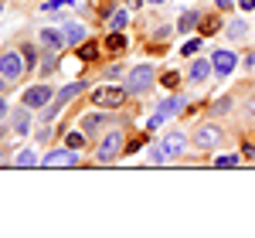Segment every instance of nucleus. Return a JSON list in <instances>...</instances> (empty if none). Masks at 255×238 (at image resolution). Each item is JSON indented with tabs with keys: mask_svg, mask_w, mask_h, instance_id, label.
Returning <instances> with one entry per match:
<instances>
[{
	"mask_svg": "<svg viewBox=\"0 0 255 238\" xmlns=\"http://www.w3.org/2000/svg\"><path fill=\"white\" fill-rule=\"evenodd\" d=\"M123 153H126V133H123V129H109V133L102 136V143L96 146L99 163H113V160H119Z\"/></svg>",
	"mask_w": 255,
	"mask_h": 238,
	"instance_id": "obj_1",
	"label": "nucleus"
},
{
	"mask_svg": "<svg viewBox=\"0 0 255 238\" xmlns=\"http://www.w3.org/2000/svg\"><path fill=\"white\" fill-rule=\"evenodd\" d=\"M126 85H99V89H92V106H99V109H106V113H113V109H119L123 102H126Z\"/></svg>",
	"mask_w": 255,
	"mask_h": 238,
	"instance_id": "obj_2",
	"label": "nucleus"
},
{
	"mask_svg": "<svg viewBox=\"0 0 255 238\" xmlns=\"http://www.w3.org/2000/svg\"><path fill=\"white\" fill-rule=\"evenodd\" d=\"M153 82H157V72L150 68V65H136V68H129V75H126V92L129 96H146L150 89H153Z\"/></svg>",
	"mask_w": 255,
	"mask_h": 238,
	"instance_id": "obj_3",
	"label": "nucleus"
},
{
	"mask_svg": "<svg viewBox=\"0 0 255 238\" xmlns=\"http://www.w3.org/2000/svg\"><path fill=\"white\" fill-rule=\"evenodd\" d=\"M221 139H225V129L218 122H201L194 129V136H191V146L194 150H215Z\"/></svg>",
	"mask_w": 255,
	"mask_h": 238,
	"instance_id": "obj_4",
	"label": "nucleus"
},
{
	"mask_svg": "<svg viewBox=\"0 0 255 238\" xmlns=\"http://www.w3.org/2000/svg\"><path fill=\"white\" fill-rule=\"evenodd\" d=\"M27 72V65H24V55L20 51H3L0 55V79L7 82V85H14Z\"/></svg>",
	"mask_w": 255,
	"mask_h": 238,
	"instance_id": "obj_5",
	"label": "nucleus"
},
{
	"mask_svg": "<svg viewBox=\"0 0 255 238\" xmlns=\"http://www.w3.org/2000/svg\"><path fill=\"white\" fill-rule=\"evenodd\" d=\"M31 113H34V109H27L24 102H20L17 109H10L7 122H10V133H14V136H27V133H31Z\"/></svg>",
	"mask_w": 255,
	"mask_h": 238,
	"instance_id": "obj_6",
	"label": "nucleus"
},
{
	"mask_svg": "<svg viewBox=\"0 0 255 238\" xmlns=\"http://www.w3.org/2000/svg\"><path fill=\"white\" fill-rule=\"evenodd\" d=\"M211 65H215V75H218V79H228V75L235 72V65H238V55H235V51L218 48L215 55H211Z\"/></svg>",
	"mask_w": 255,
	"mask_h": 238,
	"instance_id": "obj_7",
	"label": "nucleus"
},
{
	"mask_svg": "<svg viewBox=\"0 0 255 238\" xmlns=\"http://www.w3.org/2000/svg\"><path fill=\"white\" fill-rule=\"evenodd\" d=\"M51 99H55V92H51L48 85H31V89L24 92V106H27V109H38V113H41V109H44Z\"/></svg>",
	"mask_w": 255,
	"mask_h": 238,
	"instance_id": "obj_8",
	"label": "nucleus"
},
{
	"mask_svg": "<svg viewBox=\"0 0 255 238\" xmlns=\"http://www.w3.org/2000/svg\"><path fill=\"white\" fill-rule=\"evenodd\" d=\"M160 146H163L167 160H177L180 153H184V150H187V136H184V133H177V129H170V133H163Z\"/></svg>",
	"mask_w": 255,
	"mask_h": 238,
	"instance_id": "obj_9",
	"label": "nucleus"
},
{
	"mask_svg": "<svg viewBox=\"0 0 255 238\" xmlns=\"http://www.w3.org/2000/svg\"><path fill=\"white\" fill-rule=\"evenodd\" d=\"M211 75H215L211 58H194V61H191V68H187V82H194V85H204Z\"/></svg>",
	"mask_w": 255,
	"mask_h": 238,
	"instance_id": "obj_10",
	"label": "nucleus"
},
{
	"mask_svg": "<svg viewBox=\"0 0 255 238\" xmlns=\"http://www.w3.org/2000/svg\"><path fill=\"white\" fill-rule=\"evenodd\" d=\"M79 163V153L72 150V146H65V150H51L48 157L41 160V167H75Z\"/></svg>",
	"mask_w": 255,
	"mask_h": 238,
	"instance_id": "obj_11",
	"label": "nucleus"
},
{
	"mask_svg": "<svg viewBox=\"0 0 255 238\" xmlns=\"http://www.w3.org/2000/svg\"><path fill=\"white\" fill-rule=\"evenodd\" d=\"M38 41L48 48V51H61V48L68 44V41H65V31H58V27H41Z\"/></svg>",
	"mask_w": 255,
	"mask_h": 238,
	"instance_id": "obj_12",
	"label": "nucleus"
},
{
	"mask_svg": "<svg viewBox=\"0 0 255 238\" xmlns=\"http://www.w3.org/2000/svg\"><path fill=\"white\" fill-rule=\"evenodd\" d=\"M225 38L228 41H245L249 38V24H245L242 17H232L228 24H225Z\"/></svg>",
	"mask_w": 255,
	"mask_h": 238,
	"instance_id": "obj_13",
	"label": "nucleus"
},
{
	"mask_svg": "<svg viewBox=\"0 0 255 238\" xmlns=\"http://www.w3.org/2000/svg\"><path fill=\"white\" fill-rule=\"evenodd\" d=\"M85 89H89V82H85V79H79V82H72V85H65V89H61V92L55 96V99H58L61 106H68V102L75 99V96H82Z\"/></svg>",
	"mask_w": 255,
	"mask_h": 238,
	"instance_id": "obj_14",
	"label": "nucleus"
},
{
	"mask_svg": "<svg viewBox=\"0 0 255 238\" xmlns=\"http://www.w3.org/2000/svg\"><path fill=\"white\" fill-rule=\"evenodd\" d=\"M184 102H187L184 96H167V99L160 102V109H157V113H160L163 119H170V116H177V113L184 109Z\"/></svg>",
	"mask_w": 255,
	"mask_h": 238,
	"instance_id": "obj_15",
	"label": "nucleus"
},
{
	"mask_svg": "<svg viewBox=\"0 0 255 238\" xmlns=\"http://www.w3.org/2000/svg\"><path fill=\"white\" fill-rule=\"evenodd\" d=\"M109 122V116H102V113H89V116H82V133L85 136H92L96 129H102Z\"/></svg>",
	"mask_w": 255,
	"mask_h": 238,
	"instance_id": "obj_16",
	"label": "nucleus"
},
{
	"mask_svg": "<svg viewBox=\"0 0 255 238\" xmlns=\"http://www.w3.org/2000/svg\"><path fill=\"white\" fill-rule=\"evenodd\" d=\"M65 41H68V44H82V41H85V24L65 20Z\"/></svg>",
	"mask_w": 255,
	"mask_h": 238,
	"instance_id": "obj_17",
	"label": "nucleus"
},
{
	"mask_svg": "<svg viewBox=\"0 0 255 238\" xmlns=\"http://www.w3.org/2000/svg\"><path fill=\"white\" fill-rule=\"evenodd\" d=\"M197 24H201V10H184L180 20H177V31H184V34H187V31H194Z\"/></svg>",
	"mask_w": 255,
	"mask_h": 238,
	"instance_id": "obj_18",
	"label": "nucleus"
},
{
	"mask_svg": "<svg viewBox=\"0 0 255 238\" xmlns=\"http://www.w3.org/2000/svg\"><path fill=\"white\" fill-rule=\"evenodd\" d=\"M106 48H109L113 55H123V51H126V38H123V31H113V34L106 38Z\"/></svg>",
	"mask_w": 255,
	"mask_h": 238,
	"instance_id": "obj_19",
	"label": "nucleus"
},
{
	"mask_svg": "<svg viewBox=\"0 0 255 238\" xmlns=\"http://www.w3.org/2000/svg\"><path fill=\"white\" fill-rule=\"evenodd\" d=\"M34 163H41V157L34 150H20L17 157H14V167H34Z\"/></svg>",
	"mask_w": 255,
	"mask_h": 238,
	"instance_id": "obj_20",
	"label": "nucleus"
},
{
	"mask_svg": "<svg viewBox=\"0 0 255 238\" xmlns=\"http://www.w3.org/2000/svg\"><path fill=\"white\" fill-rule=\"evenodd\" d=\"M232 96H221V99H215V106H211V116H228L232 113Z\"/></svg>",
	"mask_w": 255,
	"mask_h": 238,
	"instance_id": "obj_21",
	"label": "nucleus"
},
{
	"mask_svg": "<svg viewBox=\"0 0 255 238\" xmlns=\"http://www.w3.org/2000/svg\"><path fill=\"white\" fill-rule=\"evenodd\" d=\"M79 58H82V61H92V58H99V44H96V41H82Z\"/></svg>",
	"mask_w": 255,
	"mask_h": 238,
	"instance_id": "obj_22",
	"label": "nucleus"
},
{
	"mask_svg": "<svg viewBox=\"0 0 255 238\" xmlns=\"http://www.w3.org/2000/svg\"><path fill=\"white\" fill-rule=\"evenodd\" d=\"M20 55H24V65H27V68L38 65V48H34V44H20Z\"/></svg>",
	"mask_w": 255,
	"mask_h": 238,
	"instance_id": "obj_23",
	"label": "nucleus"
},
{
	"mask_svg": "<svg viewBox=\"0 0 255 238\" xmlns=\"http://www.w3.org/2000/svg\"><path fill=\"white\" fill-rule=\"evenodd\" d=\"M126 20H129L126 10H113V14H109V27H113V31H123V27H126Z\"/></svg>",
	"mask_w": 255,
	"mask_h": 238,
	"instance_id": "obj_24",
	"label": "nucleus"
},
{
	"mask_svg": "<svg viewBox=\"0 0 255 238\" xmlns=\"http://www.w3.org/2000/svg\"><path fill=\"white\" fill-rule=\"evenodd\" d=\"M238 163H242V153H221L215 160V167H238Z\"/></svg>",
	"mask_w": 255,
	"mask_h": 238,
	"instance_id": "obj_25",
	"label": "nucleus"
},
{
	"mask_svg": "<svg viewBox=\"0 0 255 238\" xmlns=\"http://www.w3.org/2000/svg\"><path fill=\"white\" fill-rule=\"evenodd\" d=\"M58 109H61V102H58V99H51L48 106H44V109H41V119H44V122H51V119L58 116Z\"/></svg>",
	"mask_w": 255,
	"mask_h": 238,
	"instance_id": "obj_26",
	"label": "nucleus"
},
{
	"mask_svg": "<svg viewBox=\"0 0 255 238\" xmlns=\"http://www.w3.org/2000/svg\"><path fill=\"white\" fill-rule=\"evenodd\" d=\"M146 157H150V163H167V153H163V146H160V143H153V146H150V153H146Z\"/></svg>",
	"mask_w": 255,
	"mask_h": 238,
	"instance_id": "obj_27",
	"label": "nucleus"
},
{
	"mask_svg": "<svg viewBox=\"0 0 255 238\" xmlns=\"http://www.w3.org/2000/svg\"><path fill=\"white\" fill-rule=\"evenodd\" d=\"M85 139H89V136L79 129V133H68V139H65V143H68L72 150H82V146H85Z\"/></svg>",
	"mask_w": 255,
	"mask_h": 238,
	"instance_id": "obj_28",
	"label": "nucleus"
},
{
	"mask_svg": "<svg viewBox=\"0 0 255 238\" xmlns=\"http://www.w3.org/2000/svg\"><path fill=\"white\" fill-rule=\"evenodd\" d=\"M197 51H201V38H194V41H187V44H184V48H180V55H184V58H194Z\"/></svg>",
	"mask_w": 255,
	"mask_h": 238,
	"instance_id": "obj_29",
	"label": "nucleus"
},
{
	"mask_svg": "<svg viewBox=\"0 0 255 238\" xmlns=\"http://www.w3.org/2000/svg\"><path fill=\"white\" fill-rule=\"evenodd\" d=\"M123 75H126V68H123V65H109V68H106V79H123Z\"/></svg>",
	"mask_w": 255,
	"mask_h": 238,
	"instance_id": "obj_30",
	"label": "nucleus"
},
{
	"mask_svg": "<svg viewBox=\"0 0 255 238\" xmlns=\"http://www.w3.org/2000/svg\"><path fill=\"white\" fill-rule=\"evenodd\" d=\"M72 3H75V0H48L41 10H58V7H72Z\"/></svg>",
	"mask_w": 255,
	"mask_h": 238,
	"instance_id": "obj_31",
	"label": "nucleus"
},
{
	"mask_svg": "<svg viewBox=\"0 0 255 238\" xmlns=\"http://www.w3.org/2000/svg\"><path fill=\"white\" fill-rule=\"evenodd\" d=\"M163 85H167V89H177V82H180V75H177V72H167V75H163Z\"/></svg>",
	"mask_w": 255,
	"mask_h": 238,
	"instance_id": "obj_32",
	"label": "nucleus"
},
{
	"mask_svg": "<svg viewBox=\"0 0 255 238\" xmlns=\"http://www.w3.org/2000/svg\"><path fill=\"white\" fill-rule=\"evenodd\" d=\"M245 116H249V119H255V92L249 96V99H245Z\"/></svg>",
	"mask_w": 255,
	"mask_h": 238,
	"instance_id": "obj_33",
	"label": "nucleus"
},
{
	"mask_svg": "<svg viewBox=\"0 0 255 238\" xmlns=\"http://www.w3.org/2000/svg\"><path fill=\"white\" fill-rule=\"evenodd\" d=\"M218 27H221V24H218V20H208V24H204V27H201V34H215Z\"/></svg>",
	"mask_w": 255,
	"mask_h": 238,
	"instance_id": "obj_34",
	"label": "nucleus"
},
{
	"mask_svg": "<svg viewBox=\"0 0 255 238\" xmlns=\"http://www.w3.org/2000/svg\"><path fill=\"white\" fill-rule=\"evenodd\" d=\"M245 68H249V72H252V68H255V48H252V51H249V55H245Z\"/></svg>",
	"mask_w": 255,
	"mask_h": 238,
	"instance_id": "obj_35",
	"label": "nucleus"
},
{
	"mask_svg": "<svg viewBox=\"0 0 255 238\" xmlns=\"http://www.w3.org/2000/svg\"><path fill=\"white\" fill-rule=\"evenodd\" d=\"M245 160H252V163H255V143H245Z\"/></svg>",
	"mask_w": 255,
	"mask_h": 238,
	"instance_id": "obj_36",
	"label": "nucleus"
},
{
	"mask_svg": "<svg viewBox=\"0 0 255 238\" xmlns=\"http://www.w3.org/2000/svg\"><path fill=\"white\" fill-rule=\"evenodd\" d=\"M10 113H7V99H3V92H0V119H7Z\"/></svg>",
	"mask_w": 255,
	"mask_h": 238,
	"instance_id": "obj_37",
	"label": "nucleus"
},
{
	"mask_svg": "<svg viewBox=\"0 0 255 238\" xmlns=\"http://www.w3.org/2000/svg\"><path fill=\"white\" fill-rule=\"evenodd\" d=\"M218 7H221V10H232V7H235V0H215Z\"/></svg>",
	"mask_w": 255,
	"mask_h": 238,
	"instance_id": "obj_38",
	"label": "nucleus"
},
{
	"mask_svg": "<svg viewBox=\"0 0 255 238\" xmlns=\"http://www.w3.org/2000/svg\"><path fill=\"white\" fill-rule=\"evenodd\" d=\"M238 7L242 10H255V0H238Z\"/></svg>",
	"mask_w": 255,
	"mask_h": 238,
	"instance_id": "obj_39",
	"label": "nucleus"
},
{
	"mask_svg": "<svg viewBox=\"0 0 255 238\" xmlns=\"http://www.w3.org/2000/svg\"><path fill=\"white\" fill-rule=\"evenodd\" d=\"M126 3H129V7H139V3H143V0H126Z\"/></svg>",
	"mask_w": 255,
	"mask_h": 238,
	"instance_id": "obj_40",
	"label": "nucleus"
},
{
	"mask_svg": "<svg viewBox=\"0 0 255 238\" xmlns=\"http://www.w3.org/2000/svg\"><path fill=\"white\" fill-rule=\"evenodd\" d=\"M146 3H167V0H146Z\"/></svg>",
	"mask_w": 255,
	"mask_h": 238,
	"instance_id": "obj_41",
	"label": "nucleus"
},
{
	"mask_svg": "<svg viewBox=\"0 0 255 238\" xmlns=\"http://www.w3.org/2000/svg\"><path fill=\"white\" fill-rule=\"evenodd\" d=\"M3 85H7V82H3V79H0V92H3Z\"/></svg>",
	"mask_w": 255,
	"mask_h": 238,
	"instance_id": "obj_42",
	"label": "nucleus"
}]
</instances>
